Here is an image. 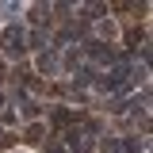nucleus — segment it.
Returning a JSON list of instances; mask_svg holds the SVG:
<instances>
[{"mask_svg":"<svg viewBox=\"0 0 153 153\" xmlns=\"http://www.w3.org/2000/svg\"><path fill=\"white\" fill-rule=\"evenodd\" d=\"M38 65L50 73V69H57V57H54V54H42V57H38Z\"/></svg>","mask_w":153,"mask_h":153,"instance_id":"obj_2","label":"nucleus"},{"mask_svg":"<svg viewBox=\"0 0 153 153\" xmlns=\"http://www.w3.org/2000/svg\"><path fill=\"white\" fill-rule=\"evenodd\" d=\"M69 119H73V115H69V111H54V123H57V126H65Z\"/></svg>","mask_w":153,"mask_h":153,"instance_id":"obj_3","label":"nucleus"},{"mask_svg":"<svg viewBox=\"0 0 153 153\" xmlns=\"http://www.w3.org/2000/svg\"><path fill=\"white\" fill-rule=\"evenodd\" d=\"M4 50H8V54H23V35H19V31H8V35H4Z\"/></svg>","mask_w":153,"mask_h":153,"instance_id":"obj_1","label":"nucleus"}]
</instances>
